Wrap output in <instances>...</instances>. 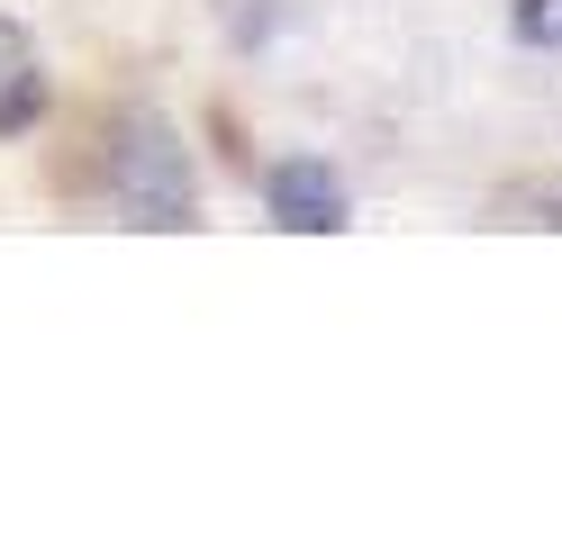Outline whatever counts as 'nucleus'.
<instances>
[{
    "label": "nucleus",
    "instance_id": "7ed1b4c3",
    "mask_svg": "<svg viewBox=\"0 0 562 543\" xmlns=\"http://www.w3.org/2000/svg\"><path fill=\"white\" fill-rule=\"evenodd\" d=\"M37 109H46V64H37V46H27V27L0 19V136L37 127Z\"/></svg>",
    "mask_w": 562,
    "mask_h": 543
},
{
    "label": "nucleus",
    "instance_id": "f03ea898",
    "mask_svg": "<svg viewBox=\"0 0 562 543\" xmlns=\"http://www.w3.org/2000/svg\"><path fill=\"white\" fill-rule=\"evenodd\" d=\"M263 208H272V227H291V236H336L345 227V181L318 155H291V163L263 172Z\"/></svg>",
    "mask_w": 562,
    "mask_h": 543
},
{
    "label": "nucleus",
    "instance_id": "423d86ee",
    "mask_svg": "<svg viewBox=\"0 0 562 543\" xmlns=\"http://www.w3.org/2000/svg\"><path fill=\"white\" fill-rule=\"evenodd\" d=\"M218 19H236V46H263V36H272V0H218Z\"/></svg>",
    "mask_w": 562,
    "mask_h": 543
},
{
    "label": "nucleus",
    "instance_id": "39448f33",
    "mask_svg": "<svg viewBox=\"0 0 562 543\" xmlns=\"http://www.w3.org/2000/svg\"><path fill=\"white\" fill-rule=\"evenodd\" d=\"M499 208H508V217H526V227H562V181H517Z\"/></svg>",
    "mask_w": 562,
    "mask_h": 543
},
{
    "label": "nucleus",
    "instance_id": "f257e3e1",
    "mask_svg": "<svg viewBox=\"0 0 562 543\" xmlns=\"http://www.w3.org/2000/svg\"><path fill=\"white\" fill-rule=\"evenodd\" d=\"M110 191L136 227H200V191H191V155L172 145L164 118H119V145H110Z\"/></svg>",
    "mask_w": 562,
    "mask_h": 543
},
{
    "label": "nucleus",
    "instance_id": "20e7f679",
    "mask_svg": "<svg viewBox=\"0 0 562 543\" xmlns=\"http://www.w3.org/2000/svg\"><path fill=\"white\" fill-rule=\"evenodd\" d=\"M517 46H544V55H562V0H517Z\"/></svg>",
    "mask_w": 562,
    "mask_h": 543
}]
</instances>
